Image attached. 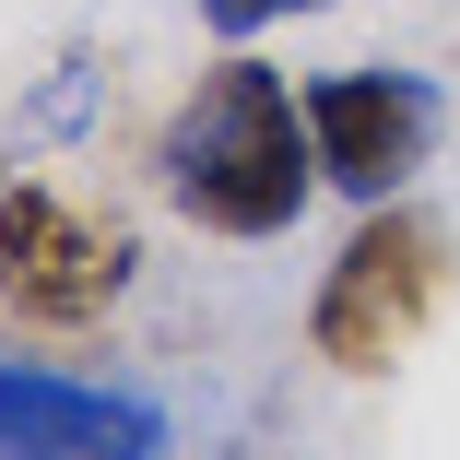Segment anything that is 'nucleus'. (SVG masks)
Returning a JSON list of instances; mask_svg holds the SVG:
<instances>
[{
    "mask_svg": "<svg viewBox=\"0 0 460 460\" xmlns=\"http://www.w3.org/2000/svg\"><path fill=\"white\" fill-rule=\"evenodd\" d=\"M154 190L177 225H201L225 248H271L296 236V213L319 201V142H307V83H284L260 48L201 59V83L165 107L154 130Z\"/></svg>",
    "mask_w": 460,
    "mask_h": 460,
    "instance_id": "f257e3e1",
    "label": "nucleus"
},
{
    "mask_svg": "<svg viewBox=\"0 0 460 460\" xmlns=\"http://www.w3.org/2000/svg\"><path fill=\"white\" fill-rule=\"evenodd\" d=\"M437 307H448V225L413 201H378V213H354V236L331 248L319 296H307V354L331 378H390Z\"/></svg>",
    "mask_w": 460,
    "mask_h": 460,
    "instance_id": "f03ea898",
    "label": "nucleus"
},
{
    "mask_svg": "<svg viewBox=\"0 0 460 460\" xmlns=\"http://www.w3.org/2000/svg\"><path fill=\"white\" fill-rule=\"evenodd\" d=\"M296 13H331V0H201V36L248 48V36H271V24H296Z\"/></svg>",
    "mask_w": 460,
    "mask_h": 460,
    "instance_id": "0eeeda50",
    "label": "nucleus"
},
{
    "mask_svg": "<svg viewBox=\"0 0 460 460\" xmlns=\"http://www.w3.org/2000/svg\"><path fill=\"white\" fill-rule=\"evenodd\" d=\"M437 130H448V95L402 59H354V71H319L307 83V142H319V190H342L354 213L402 201L413 177L437 165Z\"/></svg>",
    "mask_w": 460,
    "mask_h": 460,
    "instance_id": "20e7f679",
    "label": "nucleus"
},
{
    "mask_svg": "<svg viewBox=\"0 0 460 460\" xmlns=\"http://www.w3.org/2000/svg\"><path fill=\"white\" fill-rule=\"evenodd\" d=\"M95 107H107V59L95 48H59V71L24 95V119H13V154H48V142H83L95 130Z\"/></svg>",
    "mask_w": 460,
    "mask_h": 460,
    "instance_id": "423d86ee",
    "label": "nucleus"
},
{
    "mask_svg": "<svg viewBox=\"0 0 460 460\" xmlns=\"http://www.w3.org/2000/svg\"><path fill=\"white\" fill-rule=\"evenodd\" d=\"M142 271L119 201H83L59 177H0V307L24 331H95Z\"/></svg>",
    "mask_w": 460,
    "mask_h": 460,
    "instance_id": "7ed1b4c3",
    "label": "nucleus"
},
{
    "mask_svg": "<svg viewBox=\"0 0 460 460\" xmlns=\"http://www.w3.org/2000/svg\"><path fill=\"white\" fill-rule=\"evenodd\" d=\"M0 460H177V425L142 390L59 378L36 354H0Z\"/></svg>",
    "mask_w": 460,
    "mask_h": 460,
    "instance_id": "39448f33",
    "label": "nucleus"
}]
</instances>
